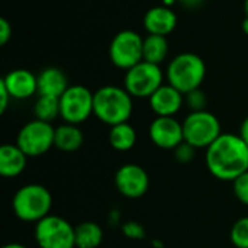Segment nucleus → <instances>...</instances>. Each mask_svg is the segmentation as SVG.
<instances>
[{"mask_svg":"<svg viewBox=\"0 0 248 248\" xmlns=\"http://www.w3.org/2000/svg\"><path fill=\"white\" fill-rule=\"evenodd\" d=\"M205 163L214 177L234 182L248 171V145L238 134L222 132L206 148Z\"/></svg>","mask_w":248,"mask_h":248,"instance_id":"f257e3e1","label":"nucleus"},{"mask_svg":"<svg viewBox=\"0 0 248 248\" xmlns=\"http://www.w3.org/2000/svg\"><path fill=\"white\" fill-rule=\"evenodd\" d=\"M134 97L125 87L108 84L94 92L93 115L105 125L115 126L128 122L134 112Z\"/></svg>","mask_w":248,"mask_h":248,"instance_id":"f03ea898","label":"nucleus"},{"mask_svg":"<svg viewBox=\"0 0 248 248\" xmlns=\"http://www.w3.org/2000/svg\"><path fill=\"white\" fill-rule=\"evenodd\" d=\"M206 77V64L201 55L195 52H182L170 60L166 68V80L169 84L187 94L201 89Z\"/></svg>","mask_w":248,"mask_h":248,"instance_id":"7ed1b4c3","label":"nucleus"},{"mask_svg":"<svg viewBox=\"0 0 248 248\" xmlns=\"http://www.w3.org/2000/svg\"><path fill=\"white\" fill-rule=\"evenodd\" d=\"M52 196L42 185H25L16 190L12 199V209L17 219L23 222H39L49 215Z\"/></svg>","mask_w":248,"mask_h":248,"instance_id":"20e7f679","label":"nucleus"},{"mask_svg":"<svg viewBox=\"0 0 248 248\" xmlns=\"http://www.w3.org/2000/svg\"><path fill=\"white\" fill-rule=\"evenodd\" d=\"M166 73L157 64L141 61L125 71L124 87L132 97L150 99L153 93L164 84Z\"/></svg>","mask_w":248,"mask_h":248,"instance_id":"39448f33","label":"nucleus"},{"mask_svg":"<svg viewBox=\"0 0 248 248\" xmlns=\"http://www.w3.org/2000/svg\"><path fill=\"white\" fill-rule=\"evenodd\" d=\"M185 141L198 150L208 148L222 134L219 119L209 110L190 112L183 121Z\"/></svg>","mask_w":248,"mask_h":248,"instance_id":"423d86ee","label":"nucleus"},{"mask_svg":"<svg viewBox=\"0 0 248 248\" xmlns=\"http://www.w3.org/2000/svg\"><path fill=\"white\" fill-rule=\"evenodd\" d=\"M33 237L39 248H76V228L58 215L36 222Z\"/></svg>","mask_w":248,"mask_h":248,"instance_id":"0eeeda50","label":"nucleus"},{"mask_svg":"<svg viewBox=\"0 0 248 248\" xmlns=\"http://www.w3.org/2000/svg\"><path fill=\"white\" fill-rule=\"evenodd\" d=\"M144 38L132 29L118 32L109 44L110 62L124 71H128L138 62L144 61L142 57Z\"/></svg>","mask_w":248,"mask_h":248,"instance_id":"6e6552de","label":"nucleus"},{"mask_svg":"<svg viewBox=\"0 0 248 248\" xmlns=\"http://www.w3.org/2000/svg\"><path fill=\"white\" fill-rule=\"evenodd\" d=\"M94 92L81 84L70 86L60 97V118L65 124L81 125L93 115Z\"/></svg>","mask_w":248,"mask_h":248,"instance_id":"1a4fd4ad","label":"nucleus"},{"mask_svg":"<svg viewBox=\"0 0 248 248\" xmlns=\"http://www.w3.org/2000/svg\"><path fill=\"white\" fill-rule=\"evenodd\" d=\"M55 128L49 122L33 119L25 124L16 137V145L31 158L46 154L54 147Z\"/></svg>","mask_w":248,"mask_h":248,"instance_id":"9d476101","label":"nucleus"},{"mask_svg":"<svg viewBox=\"0 0 248 248\" xmlns=\"http://www.w3.org/2000/svg\"><path fill=\"white\" fill-rule=\"evenodd\" d=\"M115 186L118 192L128 199H138L144 196L150 187L148 173L138 164H124L115 174Z\"/></svg>","mask_w":248,"mask_h":248,"instance_id":"9b49d317","label":"nucleus"},{"mask_svg":"<svg viewBox=\"0 0 248 248\" xmlns=\"http://www.w3.org/2000/svg\"><path fill=\"white\" fill-rule=\"evenodd\" d=\"M148 135L153 144L161 150H176L185 141L183 122L174 116H155L150 124Z\"/></svg>","mask_w":248,"mask_h":248,"instance_id":"f8f14e48","label":"nucleus"},{"mask_svg":"<svg viewBox=\"0 0 248 248\" xmlns=\"http://www.w3.org/2000/svg\"><path fill=\"white\" fill-rule=\"evenodd\" d=\"M177 15L173 7H167L163 4L150 7L142 19L144 29L148 35H161L169 36L177 28Z\"/></svg>","mask_w":248,"mask_h":248,"instance_id":"ddd939ff","label":"nucleus"},{"mask_svg":"<svg viewBox=\"0 0 248 248\" xmlns=\"http://www.w3.org/2000/svg\"><path fill=\"white\" fill-rule=\"evenodd\" d=\"M1 81L15 100H26L33 94H38V76L31 70H12L1 78Z\"/></svg>","mask_w":248,"mask_h":248,"instance_id":"4468645a","label":"nucleus"},{"mask_svg":"<svg viewBox=\"0 0 248 248\" xmlns=\"http://www.w3.org/2000/svg\"><path fill=\"white\" fill-rule=\"evenodd\" d=\"M155 116H174L185 105V94L169 83H164L148 99Z\"/></svg>","mask_w":248,"mask_h":248,"instance_id":"2eb2a0df","label":"nucleus"},{"mask_svg":"<svg viewBox=\"0 0 248 248\" xmlns=\"http://www.w3.org/2000/svg\"><path fill=\"white\" fill-rule=\"evenodd\" d=\"M68 87V78L61 68L46 67L38 74V94L41 96H52L60 99Z\"/></svg>","mask_w":248,"mask_h":248,"instance_id":"dca6fc26","label":"nucleus"},{"mask_svg":"<svg viewBox=\"0 0 248 248\" xmlns=\"http://www.w3.org/2000/svg\"><path fill=\"white\" fill-rule=\"evenodd\" d=\"M28 155L16 144H4L0 147V174L6 179L17 177L26 169Z\"/></svg>","mask_w":248,"mask_h":248,"instance_id":"f3484780","label":"nucleus"},{"mask_svg":"<svg viewBox=\"0 0 248 248\" xmlns=\"http://www.w3.org/2000/svg\"><path fill=\"white\" fill-rule=\"evenodd\" d=\"M84 144V134L78 125L73 124H61L55 128V140L54 147L64 153H74L81 148Z\"/></svg>","mask_w":248,"mask_h":248,"instance_id":"a211bd4d","label":"nucleus"},{"mask_svg":"<svg viewBox=\"0 0 248 248\" xmlns=\"http://www.w3.org/2000/svg\"><path fill=\"white\" fill-rule=\"evenodd\" d=\"M169 51H170V46H169L167 36L147 35L144 38V46H142L144 61L160 65L161 62H164L167 60Z\"/></svg>","mask_w":248,"mask_h":248,"instance_id":"6ab92c4d","label":"nucleus"},{"mask_svg":"<svg viewBox=\"0 0 248 248\" xmlns=\"http://www.w3.org/2000/svg\"><path fill=\"white\" fill-rule=\"evenodd\" d=\"M109 144L116 151H129L137 144V131L129 122L118 124L110 126L109 131Z\"/></svg>","mask_w":248,"mask_h":248,"instance_id":"aec40b11","label":"nucleus"},{"mask_svg":"<svg viewBox=\"0 0 248 248\" xmlns=\"http://www.w3.org/2000/svg\"><path fill=\"white\" fill-rule=\"evenodd\" d=\"M103 241V230L96 222H81L76 227V248H97Z\"/></svg>","mask_w":248,"mask_h":248,"instance_id":"412c9836","label":"nucleus"},{"mask_svg":"<svg viewBox=\"0 0 248 248\" xmlns=\"http://www.w3.org/2000/svg\"><path fill=\"white\" fill-rule=\"evenodd\" d=\"M33 115L35 119L51 124L54 119L60 116V99L38 94V99L33 105Z\"/></svg>","mask_w":248,"mask_h":248,"instance_id":"4be33fe9","label":"nucleus"},{"mask_svg":"<svg viewBox=\"0 0 248 248\" xmlns=\"http://www.w3.org/2000/svg\"><path fill=\"white\" fill-rule=\"evenodd\" d=\"M230 238L235 248H248V217L240 218L232 225Z\"/></svg>","mask_w":248,"mask_h":248,"instance_id":"5701e85b","label":"nucleus"},{"mask_svg":"<svg viewBox=\"0 0 248 248\" xmlns=\"http://www.w3.org/2000/svg\"><path fill=\"white\" fill-rule=\"evenodd\" d=\"M185 103L190 109V112H199V110H206L208 105V97L202 89H196L185 94Z\"/></svg>","mask_w":248,"mask_h":248,"instance_id":"b1692460","label":"nucleus"},{"mask_svg":"<svg viewBox=\"0 0 248 248\" xmlns=\"http://www.w3.org/2000/svg\"><path fill=\"white\" fill-rule=\"evenodd\" d=\"M232 189H234L235 198L243 205L248 206V171H246L244 174H241L238 179H235L232 182Z\"/></svg>","mask_w":248,"mask_h":248,"instance_id":"393cba45","label":"nucleus"},{"mask_svg":"<svg viewBox=\"0 0 248 248\" xmlns=\"http://www.w3.org/2000/svg\"><path fill=\"white\" fill-rule=\"evenodd\" d=\"M196 150H198V148H195V147L190 145L189 142L183 141V142H182L176 150H173V151H174V157H176V160H177L179 163H182V164H189L190 161H193L195 154H196Z\"/></svg>","mask_w":248,"mask_h":248,"instance_id":"a878e982","label":"nucleus"},{"mask_svg":"<svg viewBox=\"0 0 248 248\" xmlns=\"http://www.w3.org/2000/svg\"><path fill=\"white\" fill-rule=\"evenodd\" d=\"M122 234L129 240H144L145 238V230L144 227L137 221H128L122 225Z\"/></svg>","mask_w":248,"mask_h":248,"instance_id":"bb28decb","label":"nucleus"},{"mask_svg":"<svg viewBox=\"0 0 248 248\" xmlns=\"http://www.w3.org/2000/svg\"><path fill=\"white\" fill-rule=\"evenodd\" d=\"M12 38V25L6 17L0 19V45L4 46Z\"/></svg>","mask_w":248,"mask_h":248,"instance_id":"cd10ccee","label":"nucleus"},{"mask_svg":"<svg viewBox=\"0 0 248 248\" xmlns=\"http://www.w3.org/2000/svg\"><path fill=\"white\" fill-rule=\"evenodd\" d=\"M10 100H13V99H12L9 90L6 89V86L3 84V81L0 80V112H1V113L6 112V109H7Z\"/></svg>","mask_w":248,"mask_h":248,"instance_id":"c85d7f7f","label":"nucleus"},{"mask_svg":"<svg viewBox=\"0 0 248 248\" xmlns=\"http://www.w3.org/2000/svg\"><path fill=\"white\" fill-rule=\"evenodd\" d=\"M205 0H177V3L186 9V10H198L199 7H202Z\"/></svg>","mask_w":248,"mask_h":248,"instance_id":"c756f323","label":"nucleus"},{"mask_svg":"<svg viewBox=\"0 0 248 248\" xmlns=\"http://www.w3.org/2000/svg\"><path fill=\"white\" fill-rule=\"evenodd\" d=\"M238 135L244 140V142L248 145V116L243 121V124H241V126H240Z\"/></svg>","mask_w":248,"mask_h":248,"instance_id":"7c9ffc66","label":"nucleus"},{"mask_svg":"<svg viewBox=\"0 0 248 248\" xmlns=\"http://www.w3.org/2000/svg\"><path fill=\"white\" fill-rule=\"evenodd\" d=\"M3 248H28L26 246H23V244H19V243H9V244H6Z\"/></svg>","mask_w":248,"mask_h":248,"instance_id":"2f4dec72","label":"nucleus"},{"mask_svg":"<svg viewBox=\"0 0 248 248\" xmlns=\"http://www.w3.org/2000/svg\"><path fill=\"white\" fill-rule=\"evenodd\" d=\"M241 29H243V32L248 35V16L244 17V20H243V23H241Z\"/></svg>","mask_w":248,"mask_h":248,"instance_id":"473e14b6","label":"nucleus"},{"mask_svg":"<svg viewBox=\"0 0 248 248\" xmlns=\"http://www.w3.org/2000/svg\"><path fill=\"white\" fill-rule=\"evenodd\" d=\"M244 10H246V16H248V0H244Z\"/></svg>","mask_w":248,"mask_h":248,"instance_id":"72a5a7b5","label":"nucleus"},{"mask_svg":"<svg viewBox=\"0 0 248 248\" xmlns=\"http://www.w3.org/2000/svg\"><path fill=\"white\" fill-rule=\"evenodd\" d=\"M153 244H154V246H155V247H157V248H163V243H158V241H154Z\"/></svg>","mask_w":248,"mask_h":248,"instance_id":"f704fd0d","label":"nucleus"}]
</instances>
